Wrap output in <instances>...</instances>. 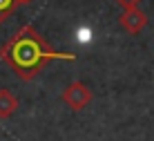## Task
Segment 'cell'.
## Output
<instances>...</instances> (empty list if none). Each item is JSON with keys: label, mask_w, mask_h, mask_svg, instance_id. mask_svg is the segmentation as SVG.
Segmentation results:
<instances>
[{"label": "cell", "mask_w": 154, "mask_h": 141, "mask_svg": "<svg viewBox=\"0 0 154 141\" xmlns=\"http://www.w3.org/2000/svg\"><path fill=\"white\" fill-rule=\"evenodd\" d=\"M119 23L125 31L130 34H139L143 27L147 25V16L141 11L139 7H130V9H123V14L119 16Z\"/></svg>", "instance_id": "obj_3"}, {"label": "cell", "mask_w": 154, "mask_h": 141, "mask_svg": "<svg viewBox=\"0 0 154 141\" xmlns=\"http://www.w3.org/2000/svg\"><path fill=\"white\" fill-rule=\"evenodd\" d=\"M25 2H27V0H0V23H2L18 5H25Z\"/></svg>", "instance_id": "obj_5"}, {"label": "cell", "mask_w": 154, "mask_h": 141, "mask_svg": "<svg viewBox=\"0 0 154 141\" xmlns=\"http://www.w3.org/2000/svg\"><path fill=\"white\" fill-rule=\"evenodd\" d=\"M63 101H65L72 110H83V107L92 101V92L87 90V85H83V83L76 81V83H69L65 88V92H63Z\"/></svg>", "instance_id": "obj_2"}, {"label": "cell", "mask_w": 154, "mask_h": 141, "mask_svg": "<svg viewBox=\"0 0 154 141\" xmlns=\"http://www.w3.org/2000/svg\"><path fill=\"white\" fill-rule=\"evenodd\" d=\"M114 2H119L123 9H130V7H139L141 0H114Z\"/></svg>", "instance_id": "obj_6"}, {"label": "cell", "mask_w": 154, "mask_h": 141, "mask_svg": "<svg viewBox=\"0 0 154 141\" xmlns=\"http://www.w3.org/2000/svg\"><path fill=\"white\" fill-rule=\"evenodd\" d=\"M2 61L11 65L20 79H31L47 61H76V56L67 52H54L34 27H23L2 47Z\"/></svg>", "instance_id": "obj_1"}, {"label": "cell", "mask_w": 154, "mask_h": 141, "mask_svg": "<svg viewBox=\"0 0 154 141\" xmlns=\"http://www.w3.org/2000/svg\"><path fill=\"white\" fill-rule=\"evenodd\" d=\"M27 2H29V0H27Z\"/></svg>", "instance_id": "obj_7"}, {"label": "cell", "mask_w": 154, "mask_h": 141, "mask_svg": "<svg viewBox=\"0 0 154 141\" xmlns=\"http://www.w3.org/2000/svg\"><path fill=\"white\" fill-rule=\"evenodd\" d=\"M18 107V99L11 94V90H0V117H11Z\"/></svg>", "instance_id": "obj_4"}]
</instances>
